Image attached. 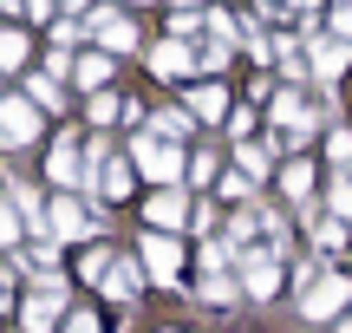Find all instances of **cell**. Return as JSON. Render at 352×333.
<instances>
[{
    "label": "cell",
    "mask_w": 352,
    "mask_h": 333,
    "mask_svg": "<svg viewBox=\"0 0 352 333\" xmlns=\"http://www.w3.org/2000/svg\"><path fill=\"white\" fill-rule=\"evenodd\" d=\"M59 314H65V288L46 275V288H33V294H26L20 327H26V333H59Z\"/></svg>",
    "instance_id": "cell-5"
},
{
    "label": "cell",
    "mask_w": 352,
    "mask_h": 333,
    "mask_svg": "<svg viewBox=\"0 0 352 333\" xmlns=\"http://www.w3.org/2000/svg\"><path fill=\"white\" fill-rule=\"evenodd\" d=\"M144 131H151V138H170V144H176V138H189V118H183V111H157Z\"/></svg>",
    "instance_id": "cell-22"
},
{
    "label": "cell",
    "mask_w": 352,
    "mask_h": 333,
    "mask_svg": "<svg viewBox=\"0 0 352 333\" xmlns=\"http://www.w3.org/2000/svg\"><path fill=\"white\" fill-rule=\"evenodd\" d=\"M327 157H333L340 170H352V131H346V125H340V131H327Z\"/></svg>",
    "instance_id": "cell-25"
},
{
    "label": "cell",
    "mask_w": 352,
    "mask_h": 333,
    "mask_svg": "<svg viewBox=\"0 0 352 333\" xmlns=\"http://www.w3.org/2000/svg\"><path fill=\"white\" fill-rule=\"evenodd\" d=\"M307 52H314V59H307V65H314V78H340L346 65H352V46H346V39H333V33H314V46H307Z\"/></svg>",
    "instance_id": "cell-11"
},
{
    "label": "cell",
    "mask_w": 352,
    "mask_h": 333,
    "mask_svg": "<svg viewBox=\"0 0 352 333\" xmlns=\"http://www.w3.org/2000/svg\"><path fill=\"white\" fill-rule=\"evenodd\" d=\"M189 118H202V125H222V118H228V92L215 85V78H202V85L189 92Z\"/></svg>",
    "instance_id": "cell-13"
},
{
    "label": "cell",
    "mask_w": 352,
    "mask_h": 333,
    "mask_svg": "<svg viewBox=\"0 0 352 333\" xmlns=\"http://www.w3.org/2000/svg\"><path fill=\"white\" fill-rule=\"evenodd\" d=\"M26 65V33H0V72H20Z\"/></svg>",
    "instance_id": "cell-24"
},
{
    "label": "cell",
    "mask_w": 352,
    "mask_h": 333,
    "mask_svg": "<svg viewBox=\"0 0 352 333\" xmlns=\"http://www.w3.org/2000/svg\"><path fill=\"white\" fill-rule=\"evenodd\" d=\"M85 111H91V125H118V118L131 111V98H118V92H98V98H91Z\"/></svg>",
    "instance_id": "cell-20"
},
{
    "label": "cell",
    "mask_w": 352,
    "mask_h": 333,
    "mask_svg": "<svg viewBox=\"0 0 352 333\" xmlns=\"http://www.w3.org/2000/svg\"><path fill=\"white\" fill-rule=\"evenodd\" d=\"M26 98H33L39 111H59V78H52V72L46 78H26Z\"/></svg>",
    "instance_id": "cell-23"
},
{
    "label": "cell",
    "mask_w": 352,
    "mask_h": 333,
    "mask_svg": "<svg viewBox=\"0 0 352 333\" xmlns=\"http://www.w3.org/2000/svg\"><path fill=\"white\" fill-rule=\"evenodd\" d=\"M20 203H0V248H13L20 242V229H26V216H13Z\"/></svg>",
    "instance_id": "cell-26"
},
{
    "label": "cell",
    "mask_w": 352,
    "mask_h": 333,
    "mask_svg": "<svg viewBox=\"0 0 352 333\" xmlns=\"http://www.w3.org/2000/svg\"><path fill=\"white\" fill-rule=\"evenodd\" d=\"M346 308H352V281H346V275H333V268H327V275H320V281L300 294V321H314V327L340 321Z\"/></svg>",
    "instance_id": "cell-2"
},
{
    "label": "cell",
    "mask_w": 352,
    "mask_h": 333,
    "mask_svg": "<svg viewBox=\"0 0 352 333\" xmlns=\"http://www.w3.org/2000/svg\"><path fill=\"white\" fill-rule=\"evenodd\" d=\"M327 26H333V39H346V46H352V0H333Z\"/></svg>",
    "instance_id": "cell-27"
},
{
    "label": "cell",
    "mask_w": 352,
    "mask_h": 333,
    "mask_svg": "<svg viewBox=\"0 0 352 333\" xmlns=\"http://www.w3.org/2000/svg\"><path fill=\"white\" fill-rule=\"evenodd\" d=\"M131 164H138V177L157 183V190H170V183L189 177V151H183V144H170V138H151V131L131 144Z\"/></svg>",
    "instance_id": "cell-1"
},
{
    "label": "cell",
    "mask_w": 352,
    "mask_h": 333,
    "mask_svg": "<svg viewBox=\"0 0 352 333\" xmlns=\"http://www.w3.org/2000/svg\"><path fill=\"white\" fill-rule=\"evenodd\" d=\"M144 222H151V229H183V222H196V203L170 183V190L144 196Z\"/></svg>",
    "instance_id": "cell-9"
},
{
    "label": "cell",
    "mask_w": 352,
    "mask_h": 333,
    "mask_svg": "<svg viewBox=\"0 0 352 333\" xmlns=\"http://www.w3.org/2000/svg\"><path fill=\"white\" fill-rule=\"evenodd\" d=\"M111 268H118V255H111V248H85V255H78V275H85L91 288H98V281H111Z\"/></svg>",
    "instance_id": "cell-18"
},
{
    "label": "cell",
    "mask_w": 352,
    "mask_h": 333,
    "mask_svg": "<svg viewBox=\"0 0 352 333\" xmlns=\"http://www.w3.org/2000/svg\"><path fill=\"white\" fill-rule=\"evenodd\" d=\"M314 7H320V0H287V13H294V20H314Z\"/></svg>",
    "instance_id": "cell-30"
},
{
    "label": "cell",
    "mask_w": 352,
    "mask_h": 333,
    "mask_svg": "<svg viewBox=\"0 0 352 333\" xmlns=\"http://www.w3.org/2000/svg\"><path fill=\"white\" fill-rule=\"evenodd\" d=\"M327 216L352 222V170H346V177H333V183H327Z\"/></svg>",
    "instance_id": "cell-19"
},
{
    "label": "cell",
    "mask_w": 352,
    "mask_h": 333,
    "mask_svg": "<svg viewBox=\"0 0 352 333\" xmlns=\"http://www.w3.org/2000/svg\"><path fill=\"white\" fill-rule=\"evenodd\" d=\"M26 13H33V20H52V0H26Z\"/></svg>",
    "instance_id": "cell-31"
},
{
    "label": "cell",
    "mask_w": 352,
    "mask_h": 333,
    "mask_svg": "<svg viewBox=\"0 0 352 333\" xmlns=\"http://www.w3.org/2000/svg\"><path fill=\"white\" fill-rule=\"evenodd\" d=\"M65 333H98V321H85V314H78V321H72V327H65Z\"/></svg>",
    "instance_id": "cell-32"
},
{
    "label": "cell",
    "mask_w": 352,
    "mask_h": 333,
    "mask_svg": "<svg viewBox=\"0 0 352 333\" xmlns=\"http://www.w3.org/2000/svg\"><path fill=\"white\" fill-rule=\"evenodd\" d=\"M314 183H320V170L307 164V157H300V164H287V170H280V196H287L294 209H300V203H314Z\"/></svg>",
    "instance_id": "cell-14"
},
{
    "label": "cell",
    "mask_w": 352,
    "mask_h": 333,
    "mask_svg": "<svg viewBox=\"0 0 352 333\" xmlns=\"http://www.w3.org/2000/svg\"><path fill=\"white\" fill-rule=\"evenodd\" d=\"M215 177V151H196L189 157V183H209Z\"/></svg>",
    "instance_id": "cell-28"
},
{
    "label": "cell",
    "mask_w": 352,
    "mask_h": 333,
    "mask_svg": "<svg viewBox=\"0 0 352 333\" xmlns=\"http://www.w3.org/2000/svg\"><path fill=\"white\" fill-rule=\"evenodd\" d=\"M85 33H91V46H111V52H131V46H138V26H131L118 7H98L85 20Z\"/></svg>",
    "instance_id": "cell-10"
},
{
    "label": "cell",
    "mask_w": 352,
    "mask_h": 333,
    "mask_svg": "<svg viewBox=\"0 0 352 333\" xmlns=\"http://www.w3.org/2000/svg\"><path fill=\"white\" fill-rule=\"evenodd\" d=\"M0 144L7 151H26V144H39V105L33 98H0Z\"/></svg>",
    "instance_id": "cell-4"
},
{
    "label": "cell",
    "mask_w": 352,
    "mask_h": 333,
    "mask_svg": "<svg viewBox=\"0 0 352 333\" xmlns=\"http://www.w3.org/2000/svg\"><path fill=\"white\" fill-rule=\"evenodd\" d=\"M72 78H78V85H85V92H98L104 78H111V59H104V52H78V65H72Z\"/></svg>",
    "instance_id": "cell-17"
},
{
    "label": "cell",
    "mask_w": 352,
    "mask_h": 333,
    "mask_svg": "<svg viewBox=\"0 0 352 333\" xmlns=\"http://www.w3.org/2000/svg\"><path fill=\"white\" fill-rule=\"evenodd\" d=\"M248 190H254L248 170H228V177H222V196H248Z\"/></svg>",
    "instance_id": "cell-29"
},
{
    "label": "cell",
    "mask_w": 352,
    "mask_h": 333,
    "mask_svg": "<svg viewBox=\"0 0 352 333\" xmlns=\"http://www.w3.org/2000/svg\"><path fill=\"white\" fill-rule=\"evenodd\" d=\"M183 7H196V13H202V0H183Z\"/></svg>",
    "instance_id": "cell-34"
},
{
    "label": "cell",
    "mask_w": 352,
    "mask_h": 333,
    "mask_svg": "<svg viewBox=\"0 0 352 333\" xmlns=\"http://www.w3.org/2000/svg\"><path fill=\"white\" fill-rule=\"evenodd\" d=\"M196 65H202V59L183 46V39H164V46H151V72H157V78H189Z\"/></svg>",
    "instance_id": "cell-12"
},
{
    "label": "cell",
    "mask_w": 352,
    "mask_h": 333,
    "mask_svg": "<svg viewBox=\"0 0 352 333\" xmlns=\"http://www.w3.org/2000/svg\"><path fill=\"white\" fill-rule=\"evenodd\" d=\"M138 261H144L151 281H176V275H183V242H176L170 229H144L138 235Z\"/></svg>",
    "instance_id": "cell-3"
},
{
    "label": "cell",
    "mask_w": 352,
    "mask_h": 333,
    "mask_svg": "<svg viewBox=\"0 0 352 333\" xmlns=\"http://www.w3.org/2000/svg\"><path fill=\"white\" fill-rule=\"evenodd\" d=\"M0 7H26V0H0Z\"/></svg>",
    "instance_id": "cell-33"
},
{
    "label": "cell",
    "mask_w": 352,
    "mask_h": 333,
    "mask_svg": "<svg viewBox=\"0 0 352 333\" xmlns=\"http://www.w3.org/2000/svg\"><path fill=\"white\" fill-rule=\"evenodd\" d=\"M46 177L59 183V190H78V183H91V157L78 151V138L65 131L59 144H52V157H46Z\"/></svg>",
    "instance_id": "cell-6"
},
{
    "label": "cell",
    "mask_w": 352,
    "mask_h": 333,
    "mask_svg": "<svg viewBox=\"0 0 352 333\" xmlns=\"http://www.w3.org/2000/svg\"><path fill=\"white\" fill-rule=\"evenodd\" d=\"M241 288H248V301H267L280 288V248H248L241 255Z\"/></svg>",
    "instance_id": "cell-8"
},
{
    "label": "cell",
    "mask_w": 352,
    "mask_h": 333,
    "mask_svg": "<svg viewBox=\"0 0 352 333\" xmlns=\"http://www.w3.org/2000/svg\"><path fill=\"white\" fill-rule=\"evenodd\" d=\"M274 151H280V138H274V144H241V157H235V164L248 170L254 183H261V177H267V157H274Z\"/></svg>",
    "instance_id": "cell-21"
},
{
    "label": "cell",
    "mask_w": 352,
    "mask_h": 333,
    "mask_svg": "<svg viewBox=\"0 0 352 333\" xmlns=\"http://www.w3.org/2000/svg\"><path fill=\"white\" fill-rule=\"evenodd\" d=\"M52 235H65V242H78V235H98L104 229V216H98V209H85V203H78V196H52Z\"/></svg>",
    "instance_id": "cell-7"
},
{
    "label": "cell",
    "mask_w": 352,
    "mask_h": 333,
    "mask_svg": "<svg viewBox=\"0 0 352 333\" xmlns=\"http://www.w3.org/2000/svg\"><path fill=\"white\" fill-rule=\"evenodd\" d=\"M131 170H138L131 157H111V151H104V164H98V177H91V183H98L104 196H124L131 190Z\"/></svg>",
    "instance_id": "cell-15"
},
{
    "label": "cell",
    "mask_w": 352,
    "mask_h": 333,
    "mask_svg": "<svg viewBox=\"0 0 352 333\" xmlns=\"http://www.w3.org/2000/svg\"><path fill=\"white\" fill-rule=\"evenodd\" d=\"M138 281H144V261H124V255H118V268H111V281H104V294H111V301H131V294H138Z\"/></svg>",
    "instance_id": "cell-16"
}]
</instances>
